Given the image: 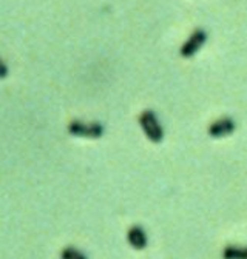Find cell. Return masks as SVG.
<instances>
[{"label": "cell", "mask_w": 247, "mask_h": 259, "mask_svg": "<svg viewBox=\"0 0 247 259\" xmlns=\"http://www.w3.org/2000/svg\"><path fill=\"white\" fill-rule=\"evenodd\" d=\"M137 122H139V127H141L144 136L148 139V142L152 144H161L164 140V127L161 125L159 119H158V114L153 111V110H144L141 111L137 117Z\"/></svg>", "instance_id": "cell-1"}, {"label": "cell", "mask_w": 247, "mask_h": 259, "mask_svg": "<svg viewBox=\"0 0 247 259\" xmlns=\"http://www.w3.org/2000/svg\"><path fill=\"white\" fill-rule=\"evenodd\" d=\"M68 134L83 139H99L104 136V127L99 122H83L79 119H73L67 127Z\"/></svg>", "instance_id": "cell-2"}, {"label": "cell", "mask_w": 247, "mask_h": 259, "mask_svg": "<svg viewBox=\"0 0 247 259\" xmlns=\"http://www.w3.org/2000/svg\"><path fill=\"white\" fill-rule=\"evenodd\" d=\"M235 130H236V124L233 119L230 116H222L209 125L207 134L213 139H222V137L230 136Z\"/></svg>", "instance_id": "cell-3"}, {"label": "cell", "mask_w": 247, "mask_h": 259, "mask_svg": "<svg viewBox=\"0 0 247 259\" xmlns=\"http://www.w3.org/2000/svg\"><path fill=\"white\" fill-rule=\"evenodd\" d=\"M207 40V34H206V31L204 29H195L190 34V37L182 43V47L179 50L181 52V56L182 57H192V56H195V54L202 48V45L206 43Z\"/></svg>", "instance_id": "cell-4"}, {"label": "cell", "mask_w": 247, "mask_h": 259, "mask_svg": "<svg viewBox=\"0 0 247 259\" xmlns=\"http://www.w3.org/2000/svg\"><path fill=\"white\" fill-rule=\"evenodd\" d=\"M127 241L135 250H144L148 244V237H147L142 227L133 225V227H130V230H128V233H127Z\"/></svg>", "instance_id": "cell-5"}, {"label": "cell", "mask_w": 247, "mask_h": 259, "mask_svg": "<svg viewBox=\"0 0 247 259\" xmlns=\"http://www.w3.org/2000/svg\"><path fill=\"white\" fill-rule=\"evenodd\" d=\"M222 259H247V247L227 245L222 252Z\"/></svg>", "instance_id": "cell-6"}, {"label": "cell", "mask_w": 247, "mask_h": 259, "mask_svg": "<svg viewBox=\"0 0 247 259\" xmlns=\"http://www.w3.org/2000/svg\"><path fill=\"white\" fill-rule=\"evenodd\" d=\"M60 259H88V258L85 256L81 250H78V248L67 247V248H63V250H62Z\"/></svg>", "instance_id": "cell-7"}]
</instances>
